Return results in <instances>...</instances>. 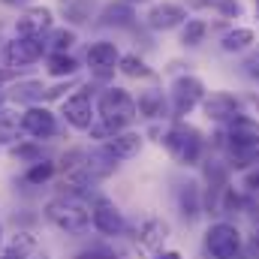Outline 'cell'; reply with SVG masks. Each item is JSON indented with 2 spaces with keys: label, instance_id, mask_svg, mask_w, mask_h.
<instances>
[{
  "label": "cell",
  "instance_id": "cell-30",
  "mask_svg": "<svg viewBox=\"0 0 259 259\" xmlns=\"http://www.w3.org/2000/svg\"><path fill=\"white\" fill-rule=\"evenodd\" d=\"M12 151V157L15 160H21V163H39V160H46V151H42V142H33V139H21L18 145H12L9 148Z\"/></svg>",
  "mask_w": 259,
  "mask_h": 259
},
{
  "label": "cell",
  "instance_id": "cell-37",
  "mask_svg": "<svg viewBox=\"0 0 259 259\" xmlns=\"http://www.w3.org/2000/svg\"><path fill=\"white\" fill-rule=\"evenodd\" d=\"M151 259H184V253L175 250V247H163V250H157Z\"/></svg>",
  "mask_w": 259,
  "mask_h": 259
},
{
  "label": "cell",
  "instance_id": "cell-19",
  "mask_svg": "<svg viewBox=\"0 0 259 259\" xmlns=\"http://www.w3.org/2000/svg\"><path fill=\"white\" fill-rule=\"evenodd\" d=\"M94 175L88 172V169H75V172H66L61 175V181H58V193L64 196H72V199H81V202H91L94 199Z\"/></svg>",
  "mask_w": 259,
  "mask_h": 259
},
{
  "label": "cell",
  "instance_id": "cell-18",
  "mask_svg": "<svg viewBox=\"0 0 259 259\" xmlns=\"http://www.w3.org/2000/svg\"><path fill=\"white\" fill-rule=\"evenodd\" d=\"M103 148H106L118 163H121V160H133V157H139V151L145 148V133H142V130H133V127L121 130V133L112 136Z\"/></svg>",
  "mask_w": 259,
  "mask_h": 259
},
{
  "label": "cell",
  "instance_id": "cell-36",
  "mask_svg": "<svg viewBox=\"0 0 259 259\" xmlns=\"http://www.w3.org/2000/svg\"><path fill=\"white\" fill-rule=\"evenodd\" d=\"M15 75H18L15 69H9V66H0V94H3V88H6V84H12V81H15Z\"/></svg>",
  "mask_w": 259,
  "mask_h": 259
},
{
  "label": "cell",
  "instance_id": "cell-10",
  "mask_svg": "<svg viewBox=\"0 0 259 259\" xmlns=\"http://www.w3.org/2000/svg\"><path fill=\"white\" fill-rule=\"evenodd\" d=\"M172 196H175L178 217H181L187 226L205 217V187H202L199 178H181V181L175 184Z\"/></svg>",
  "mask_w": 259,
  "mask_h": 259
},
{
  "label": "cell",
  "instance_id": "cell-17",
  "mask_svg": "<svg viewBox=\"0 0 259 259\" xmlns=\"http://www.w3.org/2000/svg\"><path fill=\"white\" fill-rule=\"evenodd\" d=\"M256 42H259L256 30L247 27V24H229L220 33V52L223 55H247Z\"/></svg>",
  "mask_w": 259,
  "mask_h": 259
},
{
  "label": "cell",
  "instance_id": "cell-29",
  "mask_svg": "<svg viewBox=\"0 0 259 259\" xmlns=\"http://www.w3.org/2000/svg\"><path fill=\"white\" fill-rule=\"evenodd\" d=\"M36 247H39V244H36V235H33L30 229H18V232L9 235V241H3V250H9V253H21V256H30Z\"/></svg>",
  "mask_w": 259,
  "mask_h": 259
},
{
  "label": "cell",
  "instance_id": "cell-44",
  "mask_svg": "<svg viewBox=\"0 0 259 259\" xmlns=\"http://www.w3.org/2000/svg\"><path fill=\"white\" fill-rule=\"evenodd\" d=\"M3 42H6V39H0V61H3Z\"/></svg>",
  "mask_w": 259,
  "mask_h": 259
},
{
  "label": "cell",
  "instance_id": "cell-24",
  "mask_svg": "<svg viewBox=\"0 0 259 259\" xmlns=\"http://www.w3.org/2000/svg\"><path fill=\"white\" fill-rule=\"evenodd\" d=\"M78 58H72L69 52L66 55H46V72L52 75V78H58V81H64V78H75L78 75Z\"/></svg>",
  "mask_w": 259,
  "mask_h": 259
},
{
  "label": "cell",
  "instance_id": "cell-43",
  "mask_svg": "<svg viewBox=\"0 0 259 259\" xmlns=\"http://www.w3.org/2000/svg\"><path fill=\"white\" fill-rule=\"evenodd\" d=\"M253 15L259 18V0H253Z\"/></svg>",
  "mask_w": 259,
  "mask_h": 259
},
{
  "label": "cell",
  "instance_id": "cell-26",
  "mask_svg": "<svg viewBox=\"0 0 259 259\" xmlns=\"http://www.w3.org/2000/svg\"><path fill=\"white\" fill-rule=\"evenodd\" d=\"M21 136H24V130H21V115H15V112H9V109H0V145H18L21 142Z\"/></svg>",
  "mask_w": 259,
  "mask_h": 259
},
{
  "label": "cell",
  "instance_id": "cell-34",
  "mask_svg": "<svg viewBox=\"0 0 259 259\" xmlns=\"http://www.w3.org/2000/svg\"><path fill=\"white\" fill-rule=\"evenodd\" d=\"M241 72H244L250 81H259V42L244 55V61H241Z\"/></svg>",
  "mask_w": 259,
  "mask_h": 259
},
{
  "label": "cell",
  "instance_id": "cell-16",
  "mask_svg": "<svg viewBox=\"0 0 259 259\" xmlns=\"http://www.w3.org/2000/svg\"><path fill=\"white\" fill-rule=\"evenodd\" d=\"M136 109L139 118L148 124H163L172 121V106H169V94H163V88H145L136 97Z\"/></svg>",
  "mask_w": 259,
  "mask_h": 259
},
{
  "label": "cell",
  "instance_id": "cell-9",
  "mask_svg": "<svg viewBox=\"0 0 259 259\" xmlns=\"http://www.w3.org/2000/svg\"><path fill=\"white\" fill-rule=\"evenodd\" d=\"M202 115L208 124L214 127H226L229 121H235L244 112V100L232 91H208V97L202 100Z\"/></svg>",
  "mask_w": 259,
  "mask_h": 259
},
{
  "label": "cell",
  "instance_id": "cell-23",
  "mask_svg": "<svg viewBox=\"0 0 259 259\" xmlns=\"http://www.w3.org/2000/svg\"><path fill=\"white\" fill-rule=\"evenodd\" d=\"M208 33H211V24H208L205 18H199V15H190V18L184 21V27L178 30V42H181L184 49H199V46H205Z\"/></svg>",
  "mask_w": 259,
  "mask_h": 259
},
{
  "label": "cell",
  "instance_id": "cell-35",
  "mask_svg": "<svg viewBox=\"0 0 259 259\" xmlns=\"http://www.w3.org/2000/svg\"><path fill=\"white\" fill-rule=\"evenodd\" d=\"M247 193H253V196H259V163L256 166H250L247 172H241V181H238Z\"/></svg>",
  "mask_w": 259,
  "mask_h": 259
},
{
  "label": "cell",
  "instance_id": "cell-21",
  "mask_svg": "<svg viewBox=\"0 0 259 259\" xmlns=\"http://www.w3.org/2000/svg\"><path fill=\"white\" fill-rule=\"evenodd\" d=\"M100 24L103 27H133L136 24V6H130V3H109V6H103L100 9Z\"/></svg>",
  "mask_w": 259,
  "mask_h": 259
},
{
  "label": "cell",
  "instance_id": "cell-14",
  "mask_svg": "<svg viewBox=\"0 0 259 259\" xmlns=\"http://www.w3.org/2000/svg\"><path fill=\"white\" fill-rule=\"evenodd\" d=\"M169 238H172V223H169L166 217H157V214L142 217L139 226H136V232H133L136 247L145 250V253H151V256H154L157 250H163Z\"/></svg>",
  "mask_w": 259,
  "mask_h": 259
},
{
  "label": "cell",
  "instance_id": "cell-4",
  "mask_svg": "<svg viewBox=\"0 0 259 259\" xmlns=\"http://www.w3.org/2000/svg\"><path fill=\"white\" fill-rule=\"evenodd\" d=\"M97 118L112 124L115 130H130L139 121V109H136V97L121 84H106L97 94Z\"/></svg>",
  "mask_w": 259,
  "mask_h": 259
},
{
  "label": "cell",
  "instance_id": "cell-39",
  "mask_svg": "<svg viewBox=\"0 0 259 259\" xmlns=\"http://www.w3.org/2000/svg\"><path fill=\"white\" fill-rule=\"evenodd\" d=\"M0 3H3V6H9V9H18V6H21V9H27V6H30V0H0Z\"/></svg>",
  "mask_w": 259,
  "mask_h": 259
},
{
  "label": "cell",
  "instance_id": "cell-12",
  "mask_svg": "<svg viewBox=\"0 0 259 259\" xmlns=\"http://www.w3.org/2000/svg\"><path fill=\"white\" fill-rule=\"evenodd\" d=\"M190 18V9L178 0H160L145 12V27L154 33H169V30H181L184 21Z\"/></svg>",
  "mask_w": 259,
  "mask_h": 259
},
{
  "label": "cell",
  "instance_id": "cell-32",
  "mask_svg": "<svg viewBox=\"0 0 259 259\" xmlns=\"http://www.w3.org/2000/svg\"><path fill=\"white\" fill-rule=\"evenodd\" d=\"M64 18L69 24H84V21H91V3H88V0H66Z\"/></svg>",
  "mask_w": 259,
  "mask_h": 259
},
{
  "label": "cell",
  "instance_id": "cell-42",
  "mask_svg": "<svg viewBox=\"0 0 259 259\" xmlns=\"http://www.w3.org/2000/svg\"><path fill=\"white\" fill-rule=\"evenodd\" d=\"M121 3H130V6H145V3H151V0H121Z\"/></svg>",
  "mask_w": 259,
  "mask_h": 259
},
{
  "label": "cell",
  "instance_id": "cell-7",
  "mask_svg": "<svg viewBox=\"0 0 259 259\" xmlns=\"http://www.w3.org/2000/svg\"><path fill=\"white\" fill-rule=\"evenodd\" d=\"M91 229L100 238H121L127 232V217L112 196L97 193L91 199Z\"/></svg>",
  "mask_w": 259,
  "mask_h": 259
},
{
  "label": "cell",
  "instance_id": "cell-45",
  "mask_svg": "<svg viewBox=\"0 0 259 259\" xmlns=\"http://www.w3.org/2000/svg\"><path fill=\"white\" fill-rule=\"evenodd\" d=\"M0 247H3V226H0Z\"/></svg>",
  "mask_w": 259,
  "mask_h": 259
},
{
  "label": "cell",
  "instance_id": "cell-41",
  "mask_svg": "<svg viewBox=\"0 0 259 259\" xmlns=\"http://www.w3.org/2000/svg\"><path fill=\"white\" fill-rule=\"evenodd\" d=\"M0 259H27V256H21V253H9V250H3V253H0Z\"/></svg>",
  "mask_w": 259,
  "mask_h": 259
},
{
  "label": "cell",
  "instance_id": "cell-38",
  "mask_svg": "<svg viewBox=\"0 0 259 259\" xmlns=\"http://www.w3.org/2000/svg\"><path fill=\"white\" fill-rule=\"evenodd\" d=\"M187 9H214V0H184Z\"/></svg>",
  "mask_w": 259,
  "mask_h": 259
},
{
  "label": "cell",
  "instance_id": "cell-27",
  "mask_svg": "<svg viewBox=\"0 0 259 259\" xmlns=\"http://www.w3.org/2000/svg\"><path fill=\"white\" fill-rule=\"evenodd\" d=\"M55 175H58V163L46 157V160L30 163V166L24 169V184H30V187H42V184H49Z\"/></svg>",
  "mask_w": 259,
  "mask_h": 259
},
{
  "label": "cell",
  "instance_id": "cell-2",
  "mask_svg": "<svg viewBox=\"0 0 259 259\" xmlns=\"http://www.w3.org/2000/svg\"><path fill=\"white\" fill-rule=\"evenodd\" d=\"M42 217L49 220V226L72 238H81L91 232V202H81L72 196L55 193L42 205Z\"/></svg>",
  "mask_w": 259,
  "mask_h": 259
},
{
  "label": "cell",
  "instance_id": "cell-11",
  "mask_svg": "<svg viewBox=\"0 0 259 259\" xmlns=\"http://www.w3.org/2000/svg\"><path fill=\"white\" fill-rule=\"evenodd\" d=\"M118 61H121V49L112 39H97L84 52V64L91 69L94 81H109L115 75V69H118Z\"/></svg>",
  "mask_w": 259,
  "mask_h": 259
},
{
  "label": "cell",
  "instance_id": "cell-1",
  "mask_svg": "<svg viewBox=\"0 0 259 259\" xmlns=\"http://www.w3.org/2000/svg\"><path fill=\"white\" fill-rule=\"evenodd\" d=\"M160 145L169 151V157L181 166V169H199L208 157V136L190 121H169L163 130Z\"/></svg>",
  "mask_w": 259,
  "mask_h": 259
},
{
  "label": "cell",
  "instance_id": "cell-13",
  "mask_svg": "<svg viewBox=\"0 0 259 259\" xmlns=\"http://www.w3.org/2000/svg\"><path fill=\"white\" fill-rule=\"evenodd\" d=\"M21 130L33 142H49V139H55L61 133V124H58V115L46 103H36V106H24V112H21Z\"/></svg>",
  "mask_w": 259,
  "mask_h": 259
},
{
  "label": "cell",
  "instance_id": "cell-31",
  "mask_svg": "<svg viewBox=\"0 0 259 259\" xmlns=\"http://www.w3.org/2000/svg\"><path fill=\"white\" fill-rule=\"evenodd\" d=\"M214 12L226 24H235L238 18H244V3L241 0H214Z\"/></svg>",
  "mask_w": 259,
  "mask_h": 259
},
{
  "label": "cell",
  "instance_id": "cell-25",
  "mask_svg": "<svg viewBox=\"0 0 259 259\" xmlns=\"http://www.w3.org/2000/svg\"><path fill=\"white\" fill-rule=\"evenodd\" d=\"M118 72L127 75V78H154V69L148 66V61H145L139 52H127V55H121V61H118Z\"/></svg>",
  "mask_w": 259,
  "mask_h": 259
},
{
  "label": "cell",
  "instance_id": "cell-15",
  "mask_svg": "<svg viewBox=\"0 0 259 259\" xmlns=\"http://www.w3.org/2000/svg\"><path fill=\"white\" fill-rule=\"evenodd\" d=\"M52 30H55V12L49 6H42V3H30L15 18V36H39V39H46Z\"/></svg>",
  "mask_w": 259,
  "mask_h": 259
},
{
  "label": "cell",
  "instance_id": "cell-20",
  "mask_svg": "<svg viewBox=\"0 0 259 259\" xmlns=\"http://www.w3.org/2000/svg\"><path fill=\"white\" fill-rule=\"evenodd\" d=\"M118 160L103 148V145H97V148H91L88 151V160H84V169L94 175V181H106V178H112L115 172H118Z\"/></svg>",
  "mask_w": 259,
  "mask_h": 259
},
{
  "label": "cell",
  "instance_id": "cell-5",
  "mask_svg": "<svg viewBox=\"0 0 259 259\" xmlns=\"http://www.w3.org/2000/svg\"><path fill=\"white\" fill-rule=\"evenodd\" d=\"M208 97L205 81L193 72H181L172 78L169 84V106H172V121H187L196 109L202 106V100Z\"/></svg>",
  "mask_w": 259,
  "mask_h": 259
},
{
  "label": "cell",
  "instance_id": "cell-46",
  "mask_svg": "<svg viewBox=\"0 0 259 259\" xmlns=\"http://www.w3.org/2000/svg\"><path fill=\"white\" fill-rule=\"evenodd\" d=\"M256 232H259V226H256Z\"/></svg>",
  "mask_w": 259,
  "mask_h": 259
},
{
  "label": "cell",
  "instance_id": "cell-22",
  "mask_svg": "<svg viewBox=\"0 0 259 259\" xmlns=\"http://www.w3.org/2000/svg\"><path fill=\"white\" fill-rule=\"evenodd\" d=\"M9 100L24 103V106H36V103L46 100V84H42L39 78H21V75H18V81H15L12 91H9Z\"/></svg>",
  "mask_w": 259,
  "mask_h": 259
},
{
  "label": "cell",
  "instance_id": "cell-8",
  "mask_svg": "<svg viewBox=\"0 0 259 259\" xmlns=\"http://www.w3.org/2000/svg\"><path fill=\"white\" fill-rule=\"evenodd\" d=\"M46 55H49V49H46V39H39V36H12L3 42V64L15 72L46 61Z\"/></svg>",
  "mask_w": 259,
  "mask_h": 259
},
{
  "label": "cell",
  "instance_id": "cell-6",
  "mask_svg": "<svg viewBox=\"0 0 259 259\" xmlns=\"http://www.w3.org/2000/svg\"><path fill=\"white\" fill-rule=\"evenodd\" d=\"M61 115L75 133H88L97 121V94L91 84H78L69 97L61 100Z\"/></svg>",
  "mask_w": 259,
  "mask_h": 259
},
{
  "label": "cell",
  "instance_id": "cell-40",
  "mask_svg": "<svg viewBox=\"0 0 259 259\" xmlns=\"http://www.w3.org/2000/svg\"><path fill=\"white\" fill-rule=\"evenodd\" d=\"M27 259H52V253H49V250H42V247H36V250H33Z\"/></svg>",
  "mask_w": 259,
  "mask_h": 259
},
{
  "label": "cell",
  "instance_id": "cell-28",
  "mask_svg": "<svg viewBox=\"0 0 259 259\" xmlns=\"http://www.w3.org/2000/svg\"><path fill=\"white\" fill-rule=\"evenodd\" d=\"M75 42H78L75 27H55V30L46 36V49H49V55H66Z\"/></svg>",
  "mask_w": 259,
  "mask_h": 259
},
{
  "label": "cell",
  "instance_id": "cell-3",
  "mask_svg": "<svg viewBox=\"0 0 259 259\" xmlns=\"http://www.w3.org/2000/svg\"><path fill=\"white\" fill-rule=\"evenodd\" d=\"M247 235L238 220L217 217L202 229V256L205 259H235L244 253Z\"/></svg>",
  "mask_w": 259,
  "mask_h": 259
},
{
  "label": "cell",
  "instance_id": "cell-33",
  "mask_svg": "<svg viewBox=\"0 0 259 259\" xmlns=\"http://www.w3.org/2000/svg\"><path fill=\"white\" fill-rule=\"evenodd\" d=\"M84 160H88V151H84V148H69L64 157H61V163H58V175L84 169Z\"/></svg>",
  "mask_w": 259,
  "mask_h": 259
}]
</instances>
